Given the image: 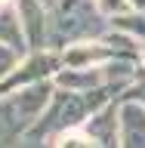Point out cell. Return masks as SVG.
<instances>
[{
  "label": "cell",
  "instance_id": "6da1fadb",
  "mask_svg": "<svg viewBox=\"0 0 145 148\" xmlns=\"http://www.w3.org/2000/svg\"><path fill=\"white\" fill-rule=\"evenodd\" d=\"M99 28L102 12L93 6V0H59L46 18V40L56 46H68L83 37H93Z\"/></svg>",
  "mask_w": 145,
  "mask_h": 148
},
{
  "label": "cell",
  "instance_id": "7a4b0ae2",
  "mask_svg": "<svg viewBox=\"0 0 145 148\" xmlns=\"http://www.w3.org/2000/svg\"><path fill=\"white\" fill-rule=\"evenodd\" d=\"M56 65H59V59H56L53 53H37V56H31L22 68H12V71L0 80V96H9V92L22 90V86H28V83H34V80H43Z\"/></svg>",
  "mask_w": 145,
  "mask_h": 148
},
{
  "label": "cell",
  "instance_id": "3957f363",
  "mask_svg": "<svg viewBox=\"0 0 145 148\" xmlns=\"http://www.w3.org/2000/svg\"><path fill=\"white\" fill-rule=\"evenodd\" d=\"M118 145L145 148V102L124 99L118 108Z\"/></svg>",
  "mask_w": 145,
  "mask_h": 148
},
{
  "label": "cell",
  "instance_id": "277c9868",
  "mask_svg": "<svg viewBox=\"0 0 145 148\" xmlns=\"http://www.w3.org/2000/svg\"><path fill=\"white\" fill-rule=\"evenodd\" d=\"M114 114H118L114 105H108V108H102V111L96 108L90 117L80 123L93 145H118V117H114Z\"/></svg>",
  "mask_w": 145,
  "mask_h": 148
},
{
  "label": "cell",
  "instance_id": "5b68a950",
  "mask_svg": "<svg viewBox=\"0 0 145 148\" xmlns=\"http://www.w3.org/2000/svg\"><path fill=\"white\" fill-rule=\"evenodd\" d=\"M19 18L25 28V40L31 46H43L46 43V16H43V3L40 0H19Z\"/></svg>",
  "mask_w": 145,
  "mask_h": 148
},
{
  "label": "cell",
  "instance_id": "8992f818",
  "mask_svg": "<svg viewBox=\"0 0 145 148\" xmlns=\"http://www.w3.org/2000/svg\"><path fill=\"white\" fill-rule=\"evenodd\" d=\"M0 43L12 46V49H25V28H22V18H19V6H9V3H0Z\"/></svg>",
  "mask_w": 145,
  "mask_h": 148
},
{
  "label": "cell",
  "instance_id": "52a82bcc",
  "mask_svg": "<svg viewBox=\"0 0 145 148\" xmlns=\"http://www.w3.org/2000/svg\"><path fill=\"white\" fill-rule=\"evenodd\" d=\"M25 123H22V117L16 114V108H12V99H0V145H12L16 139L25 136Z\"/></svg>",
  "mask_w": 145,
  "mask_h": 148
},
{
  "label": "cell",
  "instance_id": "ba28073f",
  "mask_svg": "<svg viewBox=\"0 0 145 148\" xmlns=\"http://www.w3.org/2000/svg\"><path fill=\"white\" fill-rule=\"evenodd\" d=\"M16 59H19V49H12V46H6V43H0V80H3V77L16 68Z\"/></svg>",
  "mask_w": 145,
  "mask_h": 148
},
{
  "label": "cell",
  "instance_id": "9c48e42d",
  "mask_svg": "<svg viewBox=\"0 0 145 148\" xmlns=\"http://www.w3.org/2000/svg\"><path fill=\"white\" fill-rule=\"evenodd\" d=\"M127 3H130V0H99V9H102V12H111V16H118V12L127 6Z\"/></svg>",
  "mask_w": 145,
  "mask_h": 148
},
{
  "label": "cell",
  "instance_id": "30bf717a",
  "mask_svg": "<svg viewBox=\"0 0 145 148\" xmlns=\"http://www.w3.org/2000/svg\"><path fill=\"white\" fill-rule=\"evenodd\" d=\"M127 99H139V102H145V80L136 83V90H133V92H127Z\"/></svg>",
  "mask_w": 145,
  "mask_h": 148
},
{
  "label": "cell",
  "instance_id": "8fae6325",
  "mask_svg": "<svg viewBox=\"0 0 145 148\" xmlns=\"http://www.w3.org/2000/svg\"><path fill=\"white\" fill-rule=\"evenodd\" d=\"M130 6L139 9V12H145V0H130Z\"/></svg>",
  "mask_w": 145,
  "mask_h": 148
},
{
  "label": "cell",
  "instance_id": "7c38bea8",
  "mask_svg": "<svg viewBox=\"0 0 145 148\" xmlns=\"http://www.w3.org/2000/svg\"><path fill=\"white\" fill-rule=\"evenodd\" d=\"M0 3H12V0H0Z\"/></svg>",
  "mask_w": 145,
  "mask_h": 148
},
{
  "label": "cell",
  "instance_id": "4fadbf2b",
  "mask_svg": "<svg viewBox=\"0 0 145 148\" xmlns=\"http://www.w3.org/2000/svg\"><path fill=\"white\" fill-rule=\"evenodd\" d=\"M142 62H145V49H142Z\"/></svg>",
  "mask_w": 145,
  "mask_h": 148
}]
</instances>
